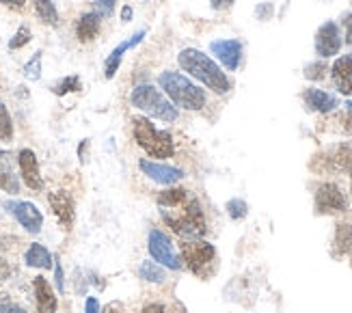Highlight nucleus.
<instances>
[{"instance_id": "obj_1", "label": "nucleus", "mask_w": 352, "mask_h": 313, "mask_svg": "<svg viewBox=\"0 0 352 313\" xmlns=\"http://www.w3.org/2000/svg\"><path fill=\"white\" fill-rule=\"evenodd\" d=\"M160 214L166 227H171V231L182 240H201V236L206 233L204 208H201V203H199V199L190 195L182 203H177V206L160 208Z\"/></svg>"}, {"instance_id": "obj_2", "label": "nucleus", "mask_w": 352, "mask_h": 313, "mask_svg": "<svg viewBox=\"0 0 352 313\" xmlns=\"http://www.w3.org/2000/svg\"><path fill=\"white\" fill-rule=\"evenodd\" d=\"M177 61L184 72H188L192 78H197L199 83L206 85L210 91L219 93V96H225V93H229V89H232V83H229L225 72L201 50L186 48L179 52Z\"/></svg>"}, {"instance_id": "obj_3", "label": "nucleus", "mask_w": 352, "mask_h": 313, "mask_svg": "<svg viewBox=\"0 0 352 313\" xmlns=\"http://www.w3.org/2000/svg\"><path fill=\"white\" fill-rule=\"evenodd\" d=\"M158 85L164 96H169V100L179 108H186V111H201L206 106L204 89H199L195 83H190L188 78L179 72H162L158 76Z\"/></svg>"}, {"instance_id": "obj_4", "label": "nucleus", "mask_w": 352, "mask_h": 313, "mask_svg": "<svg viewBox=\"0 0 352 313\" xmlns=\"http://www.w3.org/2000/svg\"><path fill=\"white\" fill-rule=\"evenodd\" d=\"M130 102L134 108H139L145 115L173 123L177 119V106H173V102L164 96L160 89H156L154 85H139L132 89Z\"/></svg>"}, {"instance_id": "obj_5", "label": "nucleus", "mask_w": 352, "mask_h": 313, "mask_svg": "<svg viewBox=\"0 0 352 313\" xmlns=\"http://www.w3.org/2000/svg\"><path fill=\"white\" fill-rule=\"evenodd\" d=\"M132 130L134 138L151 158H171L175 145H173V136L166 130H158L154 123L145 117H134L132 119Z\"/></svg>"}, {"instance_id": "obj_6", "label": "nucleus", "mask_w": 352, "mask_h": 313, "mask_svg": "<svg viewBox=\"0 0 352 313\" xmlns=\"http://www.w3.org/2000/svg\"><path fill=\"white\" fill-rule=\"evenodd\" d=\"M182 261L197 277H206L217 261V248L204 240H186L182 244Z\"/></svg>"}, {"instance_id": "obj_7", "label": "nucleus", "mask_w": 352, "mask_h": 313, "mask_svg": "<svg viewBox=\"0 0 352 313\" xmlns=\"http://www.w3.org/2000/svg\"><path fill=\"white\" fill-rule=\"evenodd\" d=\"M147 248H149V255L154 257L156 263L166 266L169 270H179L182 268V259L177 255V250L173 246L171 238L166 236L164 231L151 229L149 231V238H147Z\"/></svg>"}, {"instance_id": "obj_8", "label": "nucleus", "mask_w": 352, "mask_h": 313, "mask_svg": "<svg viewBox=\"0 0 352 313\" xmlns=\"http://www.w3.org/2000/svg\"><path fill=\"white\" fill-rule=\"evenodd\" d=\"M346 210H348V199L338 184L327 182L316 191V212L318 214H342Z\"/></svg>"}, {"instance_id": "obj_9", "label": "nucleus", "mask_w": 352, "mask_h": 313, "mask_svg": "<svg viewBox=\"0 0 352 313\" xmlns=\"http://www.w3.org/2000/svg\"><path fill=\"white\" fill-rule=\"evenodd\" d=\"M5 210L18 221L28 233H39L43 225V214L30 201H7Z\"/></svg>"}, {"instance_id": "obj_10", "label": "nucleus", "mask_w": 352, "mask_h": 313, "mask_svg": "<svg viewBox=\"0 0 352 313\" xmlns=\"http://www.w3.org/2000/svg\"><path fill=\"white\" fill-rule=\"evenodd\" d=\"M342 50V33L335 22H324L316 33V54L320 58H331Z\"/></svg>"}, {"instance_id": "obj_11", "label": "nucleus", "mask_w": 352, "mask_h": 313, "mask_svg": "<svg viewBox=\"0 0 352 313\" xmlns=\"http://www.w3.org/2000/svg\"><path fill=\"white\" fill-rule=\"evenodd\" d=\"M212 54H217V58L229 72H236L240 67L242 61V41L238 39H217L210 43Z\"/></svg>"}, {"instance_id": "obj_12", "label": "nucleus", "mask_w": 352, "mask_h": 313, "mask_svg": "<svg viewBox=\"0 0 352 313\" xmlns=\"http://www.w3.org/2000/svg\"><path fill=\"white\" fill-rule=\"evenodd\" d=\"M48 203L56 216V221L69 231L76 221V206H74L72 195L67 191H54L48 195Z\"/></svg>"}, {"instance_id": "obj_13", "label": "nucleus", "mask_w": 352, "mask_h": 313, "mask_svg": "<svg viewBox=\"0 0 352 313\" xmlns=\"http://www.w3.org/2000/svg\"><path fill=\"white\" fill-rule=\"evenodd\" d=\"M18 164H20V173L24 184L30 188V191H41L43 188V177L39 171V160L33 149H22L18 153Z\"/></svg>"}, {"instance_id": "obj_14", "label": "nucleus", "mask_w": 352, "mask_h": 313, "mask_svg": "<svg viewBox=\"0 0 352 313\" xmlns=\"http://www.w3.org/2000/svg\"><path fill=\"white\" fill-rule=\"evenodd\" d=\"M139 169L143 173L154 180L162 186H171L179 180H184V171L177 169V166H171V164H160V162H151V160H141L139 162Z\"/></svg>"}, {"instance_id": "obj_15", "label": "nucleus", "mask_w": 352, "mask_h": 313, "mask_svg": "<svg viewBox=\"0 0 352 313\" xmlns=\"http://www.w3.org/2000/svg\"><path fill=\"white\" fill-rule=\"evenodd\" d=\"M143 37H145V30H139V33H134V35H130L126 41H121L117 48L109 54V58L104 61V76L109 78H115V74H117V69H119V65H121V58H124V54L128 52V50H132V48H136L141 41H143Z\"/></svg>"}, {"instance_id": "obj_16", "label": "nucleus", "mask_w": 352, "mask_h": 313, "mask_svg": "<svg viewBox=\"0 0 352 313\" xmlns=\"http://www.w3.org/2000/svg\"><path fill=\"white\" fill-rule=\"evenodd\" d=\"M302 102L314 113H331V111H335V108L340 106L338 98L331 96V93H327V91H322V89H316V87L305 89Z\"/></svg>"}, {"instance_id": "obj_17", "label": "nucleus", "mask_w": 352, "mask_h": 313, "mask_svg": "<svg viewBox=\"0 0 352 313\" xmlns=\"http://www.w3.org/2000/svg\"><path fill=\"white\" fill-rule=\"evenodd\" d=\"M331 78H333V83L340 93H344V96H352V56L350 54L340 56L333 63Z\"/></svg>"}, {"instance_id": "obj_18", "label": "nucleus", "mask_w": 352, "mask_h": 313, "mask_svg": "<svg viewBox=\"0 0 352 313\" xmlns=\"http://www.w3.org/2000/svg\"><path fill=\"white\" fill-rule=\"evenodd\" d=\"M33 290H35V301H37V311L39 313H56L58 301L56 294L52 292L50 283L43 277L33 279Z\"/></svg>"}, {"instance_id": "obj_19", "label": "nucleus", "mask_w": 352, "mask_h": 313, "mask_svg": "<svg viewBox=\"0 0 352 313\" xmlns=\"http://www.w3.org/2000/svg\"><path fill=\"white\" fill-rule=\"evenodd\" d=\"M329 171L335 173H344V171H352V147L350 145H338L333 147L327 158H322Z\"/></svg>"}, {"instance_id": "obj_20", "label": "nucleus", "mask_w": 352, "mask_h": 313, "mask_svg": "<svg viewBox=\"0 0 352 313\" xmlns=\"http://www.w3.org/2000/svg\"><path fill=\"white\" fill-rule=\"evenodd\" d=\"M100 15L96 11H89V13H82L78 24H76V37H78V41L87 43L91 39H96L98 33H100Z\"/></svg>"}, {"instance_id": "obj_21", "label": "nucleus", "mask_w": 352, "mask_h": 313, "mask_svg": "<svg viewBox=\"0 0 352 313\" xmlns=\"http://www.w3.org/2000/svg\"><path fill=\"white\" fill-rule=\"evenodd\" d=\"M24 261H26V266H30V268L48 270V268H52L54 257L50 255V250L45 248L43 244L35 242V244H30V246H28L26 255H24Z\"/></svg>"}, {"instance_id": "obj_22", "label": "nucleus", "mask_w": 352, "mask_h": 313, "mask_svg": "<svg viewBox=\"0 0 352 313\" xmlns=\"http://www.w3.org/2000/svg\"><path fill=\"white\" fill-rule=\"evenodd\" d=\"M0 191L11 193V195L20 191L18 177L13 175V171L7 164V153H0Z\"/></svg>"}, {"instance_id": "obj_23", "label": "nucleus", "mask_w": 352, "mask_h": 313, "mask_svg": "<svg viewBox=\"0 0 352 313\" xmlns=\"http://www.w3.org/2000/svg\"><path fill=\"white\" fill-rule=\"evenodd\" d=\"M335 253L338 255H346L352 250V225L348 223H340L338 229H335Z\"/></svg>"}, {"instance_id": "obj_24", "label": "nucleus", "mask_w": 352, "mask_h": 313, "mask_svg": "<svg viewBox=\"0 0 352 313\" xmlns=\"http://www.w3.org/2000/svg\"><path fill=\"white\" fill-rule=\"evenodd\" d=\"M33 3H35V13L39 15V20H43L50 26L58 24V11L52 0H33Z\"/></svg>"}, {"instance_id": "obj_25", "label": "nucleus", "mask_w": 352, "mask_h": 313, "mask_svg": "<svg viewBox=\"0 0 352 313\" xmlns=\"http://www.w3.org/2000/svg\"><path fill=\"white\" fill-rule=\"evenodd\" d=\"M139 277L143 281H149V283H162V281L166 279V272L156 261H143L141 268H139Z\"/></svg>"}, {"instance_id": "obj_26", "label": "nucleus", "mask_w": 352, "mask_h": 313, "mask_svg": "<svg viewBox=\"0 0 352 313\" xmlns=\"http://www.w3.org/2000/svg\"><path fill=\"white\" fill-rule=\"evenodd\" d=\"M186 197H188V191H184V188H169V191H162L156 201L160 208H171V206L182 203Z\"/></svg>"}, {"instance_id": "obj_27", "label": "nucleus", "mask_w": 352, "mask_h": 313, "mask_svg": "<svg viewBox=\"0 0 352 313\" xmlns=\"http://www.w3.org/2000/svg\"><path fill=\"white\" fill-rule=\"evenodd\" d=\"M80 87H82L80 76H65L63 80H58V83L52 87V93H56V96H67V93L80 91Z\"/></svg>"}, {"instance_id": "obj_28", "label": "nucleus", "mask_w": 352, "mask_h": 313, "mask_svg": "<svg viewBox=\"0 0 352 313\" xmlns=\"http://www.w3.org/2000/svg\"><path fill=\"white\" fill-rule=\"evenodd\" d=\"M11 138H13V121H11L7 106L0 102V140H3V143H9Z\"/></svg>"}, {"instance_id": "obj_29", "label": "nucleus", "mask_w": 352, "mask_h": 313, "mask_svg": "<svg viewBox=\"0 0 352 313\" xmlns=\"http://www.w3.org/2000/svg\"><path fill=\"white\" fill-rule=\"evenodd\" d=\"M22 72H24V78H26V80H30V83L39 80V78H41V52H35L33 58H30V61L26 63Z\"/></svg>"}, {"instance_id": "obj_30", "label": "nucleus", "mask_w": 352, "mask_h": 313, "mask_svg": "<svg viewBox=\"0 0 352 313\" xmlns=\"http://www.w3.org/2000/svg\"><path fill=\"white\" fill-rule=\"evenodd\" d=\"M227 214L232 216L234 221H242V218L249 214L247 201H242V199H232V201H227Z\"/></svg>"}, {"instance_id": "obj_31", "label": "nucleus", "mask_w": 352, "mask_h": 313, "mask_svg": "<svg viewBox=\"0 0 352 313\" xmlns=\"http://www.w3.org/2000/svg\"><path fill=\"white\" fill-rule=\"evenodd\" d=\"M33 39V35H30V28L28 26H20L18 30H15V35L11 37L9 41V50H20L24 48V45Z\"/></svg>"}, {"instance_id": "obj_32", "label": "nucleus", "mask_w": 352, "mask_h": 313, "mask_svg": "<svg viewBox=\"0 0 352 313\" xmlns=\"http://www.w3.org/2000/svg\"><path fill=\"white\" fill-rule=\"evenodd\" d=\"M329 67L324 61H316V63H309L307 67H305V78H309V80H322L327 76Z\"/></svg>"}, {"instance_id": "obj_33", "label": "nucleus", "mask_w": 352, "mask_h": 313, "mask_svg": "<svg viewBox=\"0 0 352 313\" xmlns=\"http://www.w3.org/2000/svg\"><path fill=\"white\" fill-rule=\"evenodd\" d=\"M115 3H117V0H96L94 11L100 15V18H111L113 9H115Z\"/></svg>"}, {"instance_id": "obj_34", "label": "nucleus", "mask_w": 352, "mask_h": 313, "mask_svg": "<svg viewBox=\"0 0 352 313\" xmlns=\"http://www.w3.org/2000/svg\"><path fill=\"white\" fill-rule=\"evenodd\" d=\"M56 263H54V279H56V290L63 294L65 292V279H63V268H60V261H58V257L54 259Z\"/></svg>"}, {"instance_id": "obj_35", "label": "nucleus", "mask_w": 352, "mask_h": 313, "mask_svg": "<svg viewBox=\"0 0 352 313\" xmlns=\"http://www.w3.org/2000/svg\"><path fill=\"white\" fill-rule=\"evenodd\" d=\"M141 313H169V307H166L164 303H149L143 307Z\"/></svg>"}, {"instance_id": "obj_36", "label": "nucleus", "mask_w": 352, "mask_h": 313, "mask_svg": "<svg viewBox=\"0 0 352 313\" xmlns=\"http://www.w3.org/2000/svg\"><path fill=\"white\" fill-rule=\"evenodd\" d=\"M85 313H102L100 303H98L96 296H89V299H87V303H85Z\"/></svg>"}, {"instance_id": "obj_37", "label": "nucleus", "mask_w": 352, "mask_h": 313, "mask_svg": "<svg viewBox=\"0 0 352 313\" xmlns=\"http://www.w3.org/2000/svg\"><path fill=\"white\" fill-rule=\"evenodd\" d=\"M236 3V0H210V7L214 9V11H225V9H229Z\"/></svg>"}, {"instance_id": "obj_38", "label": "nucleus", "mask_w": 352, "mask_h": 313, "mask_svg": "<svg viewBox=\"0 0 352 313\" xmlns=\"http://www.w3.org/2000/svg\"><path fill=\"white\" fill-rule=\"evenodd\" d=\"M0 313H26V309L15 303H3L0 305Z\"/></svg>"}, {"instance_id": "obj_39", "label": "nucleus", "mask_w": 352, "mask_h": 313, "mask_svg": "<svg viewBox=\"0 0 352 313\" xmlns=\"http://www.w3.org/2000/svg\"><path fill=\"white\" fill-rule=\"evenodd\" d=\"M344 28H346V41L352 48V13L344 15Z\"/></svg>"}, {"instance_id": "obj_40", "label": "nucleus", "mask_w": 352, "mask_h": 313, "mask_svg": "<svg viewBox=\"0 0 352 313\" xmlns=\"http://www.w3.org/2000/svg\"><path fill=\"white\" fill-rule=\"evenodd\" d=\"M0 3H3L5 7H9V9H22L24 5H26V0H0Z\"/></svg>"}, {"instance_id": "obj_41", "label": "nucleus", "mask_w": 352, "mask_h": 313, "mask_svg": "<svg viewBox=\"0 0 352 313\" xmlns=\"http://www.w3.org/2000/svg\"><path fill=\"white\" fill-rule=\"evenodd\" d=\"M257 18L259 20H268V15L272 13V5H264V7H257Z\"/></svg>"}, {"instance_id": "obj_42", "label": "nucleus", "mask_w": 352, "mask_h": 313, "mask_svg": "<svg viewBox=\"0 0 352 313\" xmlns=\"http://www.w3.org/2000/svg\"><path fill=\"white\" fill-rule=\"evenodd\" d=\"M132 15H134L132 7H130V5H126L124 9H121V22H130V20H132Z\"/></svg>"}, {"instance_id": "obj_43", "label": "nucleus", "mask_w": 352, "mask_h": 313, "mask_svg": "<svg viewBox=\"0 0 352 313\" xmlns=\"http://www.w3.org/2000/svg\"><path fill=\"white\" fill-rule=\"evenodd\" d=\"M104 313H124V305H121V303H111L109 307L104 309Z\"/></svg>"}, {"instance_id": "obj_44", "label": "nucleus", "mask_w": 352, "mask_h": 313, "mask_svg": "<svg viewBox=\"0 0 352 313\" xmlns=\"http://www.w3.org/2000/svg\"><path fill=\"white\" fill-rule=\"evenodd\" d=\"M7 277H9V266H7V261L0 259V281L7 279Z\"/></svg>"}, {"instance_id": "obj_45", "label": "nucleus", "mask_w": 352, "mask_h": 313, "mask_svg": "<svg viewBox=\"0 0 352 313\" xmlns=\"http://www.w3.org/2000/svg\"><path fill=\"white\" fill-rule=\"evenodd\" d=\"M346 106H348V111L352 113V100H350V102H346Z\"/></svg>"}, {"instance_id": "obj_46", "label": "nucleus", "mask_w": 352, "mask_h": 313, "mask_svg": "<svg viewBox=\"0 0 352 313\" xmlns=\"http://www.w3.org/2000/svg\"><path fill=\"white\" fill-rule=\"evenodd\" d=\"M350 186H352V171H350Z\"/></svg>"}]
</instances>
